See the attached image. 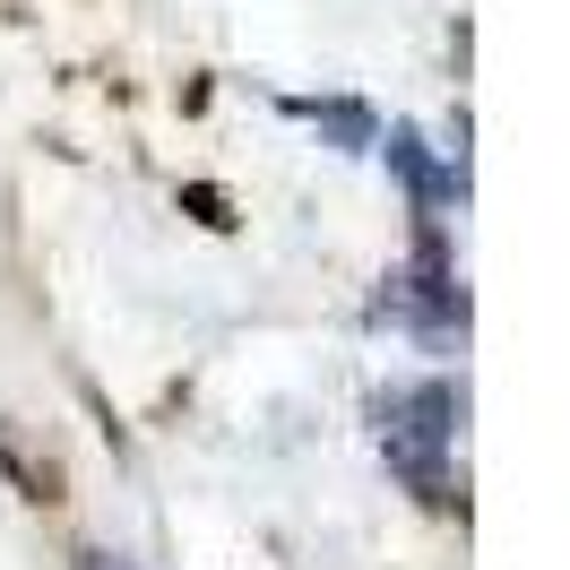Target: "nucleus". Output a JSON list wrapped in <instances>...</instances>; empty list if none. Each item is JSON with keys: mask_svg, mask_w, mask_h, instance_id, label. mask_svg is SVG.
Here are the masks:
<instances>
[{"mask_svg": "<svg viewBox=\"0 0 570 570\" xmlns=\"http://www.w3.org/2000/svg\"><path fill=\"white\" fill-rule=\"evenodd\" d=\"M78 570H130L121 553H78Z\"/></svg>", "mask_w": 570, "mask_h": 570, "instance_id": "7ed1b4c3", "label": "nucleus"}, {"mask_svg": "<svg viewBox=\"0 0 570 570\" xmlns=\"http://www.w3.org/2000/svg\"><path fill=\"white\" fill-rule=\"evenodd\" d=\"M390 165L415 181V208H424V216L441 208V199H459V174H441V165L424 156V139H415V130H390Z\"/></svg>", "mask_w": 570, "mask_h": 570, "instance_id": "f03ea898", "label": "nucleus"}, {"mask_svg": "<svg viewBox=\"0 0 570 570\" xmlns=\"http://www.w3.org/2000/svg\"><path fill=\"white\" fill-rule=\"evenodd\" d=\"M450 415H459L450 381H415V390H390V397H381V450H390V466H397V475H406L424 501L450 493V475H441Z\"/></svg>", "mask_w": 570, "mask_h": 570, "instance_id": "f257e3e1", "label": "nucleus"}]
</instances>
